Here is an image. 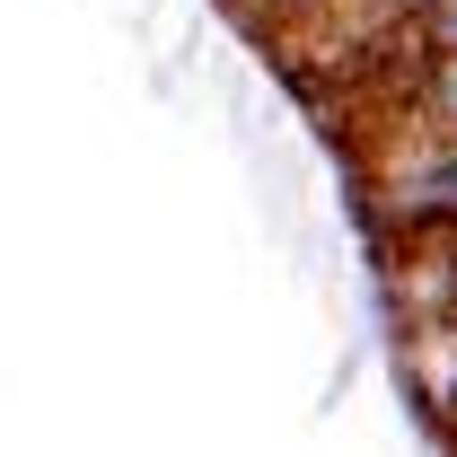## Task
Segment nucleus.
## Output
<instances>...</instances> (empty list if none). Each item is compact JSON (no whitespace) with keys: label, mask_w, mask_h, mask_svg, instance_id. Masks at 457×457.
<instances>
[{"label":"nucleus","mask_w":457,"mask_h":457,"mask_svg":"<svg viewBox=\"0 0 457 457\" xmlns=\"http://www.w3.org/2000/svg\"><path fill=\"white\" fill-rule=\"evenodd\" d=\"M440 431H449V449H457V378H449V396H440Z\"/></svg>","instance_id":"nucleus-7"},{"label":"nucleus","mask_w":457,"mask_h":457,"mask_svg":"<svg viewBox=\"0 0 457 457\" xmlns=\"http://www.w3.org/2000/svg\"><path fill=\"white\" fill-rule=\"evenodd\" d=\"M370 212L396 237H457V141H404L370 176Z\"/></svg>","instance_id":"nucleus-1"},{"label":"nucleus","mask_w":457,"mask_h":457,"mask_svg":"<svg viewBox=\"0 0 457 457\" xmlns=\"http://www.w3.org/2000/svg\"><path fill=\"white\" fill-rule=\"evenodd\" d=\"M387 114L413 141H457V54H413L404 79L387 88Z\"/></svg>","instance_id":"nucleus-2"},{"label":"nucleus","mask_w":457,"mask_h":457,"mask_svg":"<svg viewBox=\"0 0 457 457\" xmlns=\"http://www.w3.org/2000/svg\"><path fill=\"white\" fill-rule=\"evenodd\" d=\"M343 0H273V18H290V27H317V18H335Z\"/></svg>","instance_id":"nucleus-6"},{"label":"nucleus","mask_w":457,"mask_h":457,"mask_svg":"<svg viewBox=\"0 0 457 457\" xmlns=\"http://www.w3.org/2000/svg\"><path fill=\"white\" fill-rule=\"evenodd\" d=\"M431 0H361V45H378V36H396V27H413Z\"/></svg>","instance_id":"nucleus-5"},{"label":"nucleus","mask_w":457,"mask_h":457,"mask_svg":"<svg viewBox=\"0 0 457 457\" xmlns=\"http://www.w3.org/2000/svg\"><path fill=\"white\" fill-rule=\"evenodd\" d=\"M404 36H413V54H457V0H431Z\"/></svg>","instance_id":"nucleus-4"},{"label":"nucleus","mask_w":457,"mask_h":457,"mask_svg":"<svg viewBox=\"0 0 457 457\" xmlns=\"http://www.w3.org/2000/svg\"><path fill=\"white\" fill-rule=\"evenodd\" d=\"M413 273H422V308L457 326V237H413Z\"/></svg>","instance_id":"nucleus-3"}]
</instances>
